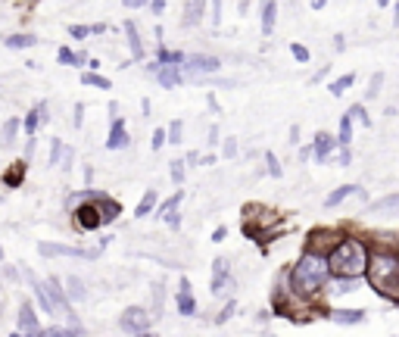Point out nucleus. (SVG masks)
I'll return each mask as SVG.
<instances>
[{
  "mask_svg": "<svg viewBox=\"0 0 399 337\" xmlns=\"http://www.w3.org/2000/svg\"><path fill=\"white\" fill-rule=\"evenodd\" d=\"M141 337H156V334H153V331H147V334H141Z\"/></svg>",
  "mask_w": 399,
  "mask_h": 337,
  "instance_id": "obj_56",
  "label": "nucleus"
},
{
  "mask_svg": "<svg viewBox=\"0 0 399 337\" xmlns=\"http://www.w3.org/2000/svg\"><path fill=\"white\" fill-rule=\"evenodd\" d=\"M228 269H231L228 256H215V262H213V281H209V291H213V297H228V293L237 288L234 275H231Z\"/></svg>",
  "mask_w": 399,
  "mask_h": 337,
  "instance_id": "obj_4",
  "label": "nucleus"
},
{
  "mask_svg": "<svg viewBox=\"0 0 399 337\" xmlns=\"http://www.w3.org/2000/svg\"><path fill=\"white\" fill-rule=\"evenodd\" d=\"M181 69H184V72H219L222 60L219 56H209V53H191Z\"/></svg>",
  "mask_w": 399,
  "mask_h": 337,
  "instance_id": "obj_8",
  "label": "nucleus"
},
{
  "mask_svg": "<svg viewBox=\"0 0 399 337\" xmlns=\"http://www.w3.org/2000/svg\"><path fill=\"white\" fill-rule=\"evenodd\" d=\"M66 156V144H63L60 138L50 141V166H60V160Z\"/></svg>",
  "mask_w": 399,
  "mask_h": 337,
  "instance_id": "obj_35",
  "label": "nucleus"
},
{
  "mask_svg": "<svg viewBox=\"0 0 399 337\" xmlns=\"http://www.w3.org/2000/svg\"><path fill=\"white\" fill-rule=\"evenodd\" d=\"M290 53H293L296 63H309V50L303 47V44H290Z\"/></svg>",
  "mask_w": 399,
  "mask_h": 337,
  "instance_id": "obj_42",
  "label": "nucleus"
},
{
  "mask_svg": "<svg viewBox=\"0 0 399 337\" xmlns=\"http://www.w3.org/2000/svg\"><path fill=\"white\" fill-rule=\"evenodd\" d=\"M163 222H165L169 228H181V212H172V216H165Z\"/></svg>",
  "mask_w": 399,
  "mask_h": 337,
  "instance_id": "obj_48",
  "label": "nucleus"
},
{
  "mask_svg": "<svg viewBox=\"0 0 399 337\" xmlns=\"http://www.w3.org/2000/svg\"><path fill=\"white\" fill-rule=\"evenodd\" d=\"M372 216H399V193H390V197L377 200V203L368 206Z\"/></svg>",
  "mask_w": 399,
  "mask_h": 337,
  "instance_id": "obj_16",
  "label": "nucleus"
},
{
  "mask_svg": "<svg viewBox=\"0 0 399 337\" xmlns=\"http://www.w3.org/2000/svg\"><path fill=\"white\" fill-rule=\"evenodd\" d=\"M72 219H75V228H78V231H100V228L106 225L103 216H100V206H97V203L78 206V210L72 212Z\"/></svg>",
  "mask_w": 399,
  "mask_h": 337,
  "instance_id": "obj_6",
  "label": "nucleus"
},
{
  "mask_svg": "<svg viewBox=\"0 0 399 337\" xmlns=\"http://www.w3.org/2000/svg\"><path fill=\"white\" fill-rule=\"evenodd\" d=\"M128 144H132V134H128V128H125V119L115 116L113 125H110V134H106V147L110 150H125Z\"/></svg>",
  "mask_w": 399,
  "mask_h": 337,
  "instance_id": "obj_11",
  "label": "nucleus"
},
{
  "mask_svg": "<svg viewBox=\"0 0 399 337\" xmlns=\"http://www.w3.org/2000/svg\"><path fill=\"white\" fill-rule=\"evenodd\" d=\"M150 13H153V16H163V13H165V0H153V4H150Z\"/></svg>",
  "mask_w": 399,
  "mask_h": 337,
  "instance_id": "obj_47",
  "label": "nucleus"
},
{
  "mask_svg": "<svg viewBox=\"0 0 399 337\" xmlns=\"http://www.w3.org/2000/svg\"><path fill=\"white\" fill-rule=\"evenodd\" d=\"M331 322H337V325H359V322L368 319L365 310H331Z\"/></svg>",
  "mask_w": 399,
  "mask_h": 337,
  "instance_id": "obj_18",
  "label": "nucleus"
},
{
  "mask_svg": "<svg viewBox=\"0 0 399 337\" xmlns=\"http://www.w3.org/2000/svg\"><path fill=\"white\" fill-rule=\"evenodd\" d=\"M187 56L178 53V50H169V47H156V63L159 66H184Z\"/></svg>",
  "mask_w": 399,
  "mask_h": 337,
  "instance_id": "obj_21",
  "label": "nucleus"
},
{
  "mask_svg": "<svg viewBox=\"0 0 399 337\" xmlns=\"http://www.w3.org/2000/svg\"><path fill=\"white\" fill-rule=\"evenodd\" d=\"M203 13H206V4H203V0H191V4H184V10H181V25L184 28L200 25Z\"/></svg>",
  "mask_w": 399,
  "mask_h": 337,
  "instance_id": "obj_14",
  "label": "nucleus"
},
{
  "mask_svg": "<svg viewBox=\"0 0 399 337\" xmlns=\"http://www.w3.org/2000/svg\"><path fill=\"white\" fill-rule=\"evenodd\" d=\"M19 132H23V119H6L4 122V132H0V144L13 147V144H16V134Z\"/></svg>",
  "mask_w": 399,
  "mask_h": 337,
  "instance_id": "obj_20",
  "label": "nucleus"
},
{
  "mask_svg": "<svg viewBox=\"0 0 399 337\" xmlns=\"http://www.w3.org/2000/svg\"><path fill=\"white\" fill-rule=\"evenodd\" d=\"M34 34H10L6 38V47H13V50H23V47H34Z\"/></svg>",
  "mask_w": 399,
  "mask_h": 337,
  "instance_id": "obj_32",
  "label": "nucleus"
},
{
  "mask_svg": "<svg viewBox=\"0 0 399 337\" xmlns=\"http://www.w3.org/2000/svg\"><path fill=\"white\" fill-rule=\"evenodd\" d=\"M97 206H100V216H103V222H115V219H119V212H122V203H119V200H113V197H103Z\"/></svg>",
  "mask_w": 399,
  "mask_h": 337,
  "instance_id": "obj_25",
  "label": "nucleus"
},
{
  "mask_svg": "<svg viewBox=\"0 0 399 337\" xmlns=\"http://www.w3.org/2000/svg\"><path fill=\"white\" fill-rule=\"evenodd\" d=\"M125 6H128V10H147V6H150V4H144V0H128V4H125Z\"/></svg>",
  "mask_w": 399,
  "mask_h": 337,
  "instance_id": "obj_49",
  "label": "nucleus"
},
{
  "mask_svg": "<svg viewBox=\"0 0 399 337\" xmlns=\"http://www.w3.org/2000/svg\"><path fill=\"white\" fill-rule=\"evenodd\" d=\"M381 88H384V72H374L372 75V82H368V97H377V94H381Z\"/></svg>",
  "mask_w": 399,
  "mask_h": 337,
  "instance_id": "obj_39",
  "label": "nucleus"
},
{
  "mask_svg": "<svg viewBox=\"0 0 399 337\" xmlns=\"http://www.w3.org/2000/svg\"><path fill=\"white\" fill-rule=\"evenodd\" d=\"M47 119H50V106H47V100H41L38 106H32V110H28V116L23 119V128H25L28 134H34L41 125H47Z\"/></svg>",
  "mask_w": 399,
  "mask_h": 337,
  "instance_id": "obj_12",
  "label": "nucleus"
},
{
  "mask_svg": "<svg viewBox=\"0 0 399 337\" xmlns=\"http://www.w3.org/2000/svg\"><path fill=\"white\" fill-rule=\"evenodd\" d=\"M181 138H184V122L175 119L169 125V144H181Z\"/></svg>",
  "mask_w": 399,
  "mask_h": 337,
  "instance_id": "obj_37",
  "label": "nucleus"
},
{
  "mask_svg": "<svg viewBox=\"0 0 399 337\" xmlns=\"http://www.w3.org/2000/svg\"><path fill=\"white\" fill-rule=\"evenodd\" d=\"M312 147H315V153H312V156H315L318 163H324V160L331 156V150L337 147V138H334V134H328V132H318V134H315V144H312Z\"/></svg>",
  "mask_w": 399,
  "mask_h": 337,
  "instance_id": "obj_15",
  "label": "nucleus"
},
{
  "mask_svg": "<svg viewBox=\"0 0 399 337\" xmlns=\"http://www.w3.org/2000/svg\"><path fill=\"white\" fill-rule=\"evenodd\" d=\"M66 293H69L72 303H84V300H88V284H84L78 275H69L66 278Z\"/></svg>",
  "mask_w": 399,
  "mask_h": 337,
  "instance_id": "obj_19",
  "label": "nucleus"
},
{
  "mask_svg": "<svg viewBox=\"0 0 399 337\" xmlns=\"http://www.w3.org/2000/svg\"><path fill=\"white\" fill-rule=\"evenodd\" d=\"M222 153L228 156V160H234V156H237V138H224V144H222Z\"/></svg>",
  "mask_w": 399,
  "mask_h": 337,
  "instance_id": "obj_43",
  "label": "nucleus"
},
{
  "mask_svg": "<svg viewBox=\"0 0 399 337\" xmlns=\"http://www.w3.org/2000/svg\"><path fill=\"white\" fill-rule=\"evenodd\" d=\"M350 144H353V119L343 116V119H340V125H337V147L350 150Z\"/></svg>",
  "mask_w": 399,
  "mask_h": 337,
  "instance_id": "obj_24",
  "label": "nucleus"
},
{
  "mask_svg": "<svg viewBox=\"0 0 399 337\" xmlns=\"http://www.w3.org/2000/svg\"><path fill=\"white\" fill-rule=\"evenodd\" d=\"M82 84H91V88H100V91H110V78L97 75V72H82Z\"/></svg>",
  "mask_w": 399,
  "mask_h": 337,
  "instance_id": "obj_31",
  "label": "nucleus"
},
{
  "mask_svg": "<svg viewBox=\"0 0 399 337\" xmlns=\"http://www.w3.org/2000/svg\"><path fill=\"white\" fill-rule=\"evenodd\" d=\"M69 34L72 38H88V34H94V25H72Z\"/></svg>",
  "mask_w": 399,
  "mask_h": 337,
  "instance_id": "obj_45",
  "label": "nucleus"
},
{
  "mask_svg": "<svg viewBox=\"0 0 399 337\" xmlns=\"http://www.w3.org/2000/svg\"><path fill=\"white\" fill-rule=\"evenodd\" d=\"M224 234H228V231H224V228H215V234H213V241H215V243H219V241H224Z\"/></svg>",
  "mask_w": 399,
  "mask_h": 337,
  "instance_id": "obj_54",
  "label": "nucleus"
},
{
  "mask_svg": "<svg viewBox=\"0 0 399 337\" xmlns=\"http://www.w3.org/2000/svg\"><path fill=\"white\" fill-rule=\"evenodd\" d=\"M262 160H265V166H268V175H272V178H281V175H284V169H281L278 156H274L272 150H265V153H262Z\"/></svg>",
  "mask_w": 399,
  "mask_h": 337,
  "instance_id": "obj_34",
  "label": "nucleus"
},
{
  "mask_svg": "<svg viewBox=\"0 0 399 337\" xmlns=\"http://www.w3.org/2000/svg\"><path fill=\"white\" fill-rule=\"evenodd\" d=\"M150 72H153V78L159 84H163V88H178L181 82H184V69L181 66H150Z\"/></svg>",
  "mask_w": 399,
  "mask_h": 337,
  "instance_id": "obj_10",
  "label": "nucleus"
},
{
  "mask_svg": "<svg viewBox=\"0 0 399 337\" xmlns=\"http://www.w3.org/2000/svg\"><path fill=\"white\" fill-rule=\"evenodd\" d=\"M184 197H187L184 191H175L169 200H165V203H159L156 216H159V219H165V216H172V212H178V206H181V200H184Z\"/></svg>",
  "mask_w": 399,
  "mask_h": 337,
  "instance_id": "obj_26",
  "label": "nucleus"
},
{
  "mask_svg": "<svg viewBox=\"0 0 399 337\" xmlns=\"http://www.w3.org/2000/svg\"><path fill=\"white\" fill-rule=\"evenodd\" d=\"M362 281H346V278H331V284H328V293L331 297H340V293H350L355 291Z\"/></svg>",
  "mask_w": 399,
  "mask_h": 337,
  "instance_id": "obj_28",
  "label": "nucleus"
},
{
  "mask_svg": "<svg viewBox=\"0 0 399 337\" xmlns=\"http://www.w3.org/2000/svg\"><path fill=\"white\" fill-rule=\"evenodd\" d=\"M346 234L340 228H312L309 238H306V253H315V256H331L334 250L340 247Z\"/></svg>",
  "mask_w": 399,
  "mask_h": 337,
  "instance_id": "obj_3",
  "label": "nucleus"
},
{
  "mask_svg": "<svg viewBox=\"0 0 399 337\" xmlns=\"http://www.w3.org/2000/svg\"><path fill=\"white\" fill-rule=\"evenodd\" d=\"M165 144H169V132H163V128H156V132H153V150H163Z\"/></svg>",
  "mask_w": 399,
  "mask_h": 337,
  "instance_id": "obj_44",
  "label": "nucleus"
},
{
  "mask_svg": "<svg viewBox=\"0 0 399 337\" xmlns=\"http://www.w3.org/2000/svg\"><path fill=\"white\" fill-rule=\"evenodd\" d=\"M56 60H60L63 66H78V56L72 53L69 47H60V53H56Z\"/></svg>",
  "mask_w": 399,
  "mask_h": 337,
  "instance_id": "obj_40",
  "label": "nucleus"
},
{
  "mask_svg": "<svg viewBox=\"0 0 399 337\" xmlns=\"http://www.w3.org/2000/svg\"><path fill=\"white\" fill-rule=\"evenodd\" d=\"M150 325H153V319H150V312L144 310V306H128V310L119 315V328L125 334H132V337L147 334Z\"/></svg>",
  "mask_w": 399,
  "mask_h": 337,
  "instance_id": "obj_5",
  "label": "nucleus"
},
{
  "mask_svg": "<svg viewBox=\"0 0 399 337\" xmlns=\"http://www.w3.org/2000/svg\"><path fill=\"white\" fill-rule=\"evenodd\" d=\"M10 337H28V334H23V331H13Z\"/></svg>",
  "mask_w": 399,
  "mask_h": 337,
  "instance_id": "obj_55",
  "label": "nucleus"
},
{
  "mask_svg": "<svg viewBox=\"0 0 399 337\" xmlns=\"http://www.w3.org/2000/svg\"><path fill=\"white\" fill-rule=\"evenodd\" d=\"M234 312H237V300H228V303L222 306V312L215 315V325H224V322H228Z\"/></svg>",
  "mask_w": 399,
  "mask_h": 337,
  "instance_id": "obj_38",
  "label": "nucleus"
},
{
  "mask_svg": "<svg viewBox=\"0 0 399 337\" xmlns=\"http://www.w3.org/2000/svg\"><path fill=\"white\" fill-rule=\"evenodd\" d=\"M0 262H4V247H0Z\"/></svg>",
  "mask_w": 399,
  "mask_h": 337,
  "instance_id": "obj_57",
  "label": "nucleus"
},
{
  "mask_svg": "<svg viewBox=\"0 0 399 337\" xmlns=\"http://www.w3.org/2000/svg\"><path fill=\"white\" fill-rule=\"evenodd\" d=\"M125 34H128V47H132V56L134 60H144V41H141V34H137V25L128 19L125 23Z\"/></svg>",
  "mask_w": 399,
  "mask_h": 337,
  "instance_id": "obj_22",
  "label": "nucleus"
},
{
  "mask_svg": "<svg viewBox=\"0 0 399 337\" xmlns=\"http://www.w3.org/2000/svg\"><path fill=\"white\" fill-rule=\"evenodd\" d=\"M82 175H84V184H88V188H91V184H94V169H91V166H84Z\"/></svg>",
  "mask_w": 399,
  "mask_h": 337,
  "instance_id": "obj_51",
  "label": "nucleus"
},
{
  "mask_svg": "<svg viewBox=\"0 0 399 337\" xmlns=\"http://www.w3.org/2000/svg\"><path fill=\"white\" fill-rule=\"evenodd\" d=\"M23 182H25V163H16V166H10V172L4 175V184L6 188H19Z\"/></svg>",
  "mask_w": 399,
  "mask_h": 337,
  "instance_id": "obj_27",
  "label": "nucleus"
},
{
  "mask_svg": "<svg viewBox=\"0 0 399 337\" xmlns=\"http://www.w3.org/2000/svg\"><path fill=\"white\" fill-rule=\"evenodd\" d=\"M38 253L53 260V256H72V260H94L100 256V250H78V247H69V243H38Z\"/></svg>",
  "mask_w": 399,
  "mask_h": 337,
  "instance_id": "obj_7",
  "label": "nucleus"
},
{
  "mask_svg": "<svg viewBox=\"0 0 399 337\" xmlns=\"http://www.w3.org/2000/svg\"><path fill=\"white\" fill-rule=\"evenodd\" d=\"M259 16H262V34H272L274 19H278V4H274V0L262 4V6H259Z\"/></svg>",
  "mask_w": 399,
  "mask_h": 337,
  "instance_id": "obj_23",
  "label": "nucleus"
},
{
  "mask_svg": "<svg viewBox=\"0 0 399 337\" xmlns=\"http://www.w3.org/2000/svg\"><path fill=\"white\" fill-rule=\"evenodd\" d=\"M38 337H82V328H63V325H53V328H44Z\"/></svg>",
  "mask_w": 399,
  "mask_h": 337,
  "instance_id": "obj_30",
  "label": "nucleus"
},
{
  "mask_svg": "<svg viewBox=\"0 0 399 337\" xmlns=\"http://www.w3.org/2000/svg\"><path fill=\"white\" fill-rule=\"evenodd\" d=\"M178 312L181 315H194L197 312V300H194V288L187 278H181L178 281Z\"/></svg>",
  "mask_w": 399,
  "mask_h": 337,
  "instance_id": "obj_13",
  "label": "nucleus"
},
{
  "mask_svg": "<svg viewBox=\"0 0 399 337\" xmlns=\"http://www.w3.org/2000/svg\"><path fill=\"white\" fill-rule=\"evenodd\" d=\"M353 193H362L359 191V184H340V188H334L331 193H328V197H324V210H334V206H337V203H343V200L346 197H353Z\"/></svg>",
  "mask_w": 399,
  "mask_h": 337,
  "instance_id": "obj_17",
  "label": "nucleus"
},
{
  "mask_svg": "<svg viewBox=\"0 0 399 337\" xmlns=\"http://www.w3.org/2000/svg\"><path fill=\"white\" fill-rule=\"evenodd\" d=\"M346 116H350L353 122H362V128H368L372 125V116H368V110L362 103H355V106H350V113H346Z\"/></svg>",
  "mask_w": 399,
  "mask_h": 337,
  "instance_id": "obj_33",
  "label": "nucleus"
},
{
  "mask_svg": "<svg viewBox=\"0 0 399 337\" xmlns=\"http://www.w3.org/2000/svg\"><path fill=\"white\" fill-rule=\"evenodd\" d=\"M215 141H219V125L209 128V147H215Z\"/></svg>",
  "mask_w": 399,
  "mask_h": 337,
  "instance_id": "obj_50",
  "label": "nucleus"
},
{
  "mask_svg": "<svg viewBox=\"0 0 399 337\" xmlns=\"http://www.w3.org/2000/svg\"><path fill=\"white\" fill-rule=\"evenodd\" d=\"M156 200H159V193H156V191H147V193H144V200H141V203H137L134 216H137V219L150 216V212H153V206H156Z\"/></svg>",
  "mask_w": 399,
  "mask_h": 337,
  "instance_id": "obj_29",
  "label": "nucleus"
},
{
  "mask_svg": "<svg viewBox=\"0 0 399 337\" xmlns=\"http://www.w3.org/2000/svg\"><path fill=\"white\" fill-rule=\"evenodd\" d=\"M353 82H355V75H343V78H337V82H331V84H328V91H331L334 97H340Z\"/></svg>",
  "mask_w": 399,
  "mask_h": 337,
  "instance_id": "obj_36",
  "label": "nucleus"
},
{
  "mask_svg": "<svg viewBox=\"0 0 399 337\" xmlns=\"http://www.w3.org/2000/svg\"><path fill=\"white\" fill-rule=\"evenodd\" d=\"M368 262H372V247L355 234H346L340 247L328 256L331 278H346V281H362L368 275Z\"/></svg>",
  "mask_w": 399,
  "mask_h": 337,
  "instance_id": "obj_1",
  "label": "nucleus"
},
{
  "mask_svg": "<svg viewBox=\"0 0 399 337\" xmlns=\"http://www.w3.org/2000/svg\"><path fill=\"white\" fill-rule=\"evenodd\" d=\"M290 281H293V293L300 300H318V293L328 291L331 284V265L328 256H315V253H303L296 265L290 269Z\"/></svg>",
  "mask_w": 399,
  "mask_h": 337,
  "instance_id": "obj_2",
  "label": "nucleus"
},
{
  "mask_svg": "<svg viewBox=\"0 0 399 337\" xmlns=\"http://www.w3.org/2000/svg\"><path fill=\"white\" fill-rule=\"evenodd\" d=\"M16 331H23L28 337H38L44 328H41V322H38V312H34V306L32 303H23L19 306V322H16Z\"/></svg>",
  "mask_w": 399,
  "mask_h": 337,
  "instance_id": "obj_9",
  "label": "nucleus"
},
{
  "mask_svg": "<svg viewBox=\"0 0 399 337\" xmlns=\"http://www.w3.org/2000/svg\"><path fill=\"white\" fill-rule=\"evenodd\" d=\"M82 116H84V106H75V128H82Z\"/></svg>",
  "mask_w": 399,
  "mask_h": 337,
  "instance_id": "obj_52",
  "label": "nucleus"
},
{
  "mask_svg": "<svg viewBox=\"0 0 399 337\" xmlns=\"http://www.w3.org/2000/svg\"><path fill=\"white\" fill-rule=\"evenodd\" d=\"M172 182H175V184H184V160H175V163H172Z\"/></svg>",
  "mask_w": 399,
  "mask_h": 337,
  "instance_id": "obj_41",
  "label": "nucleus"
},
{
  "mask_svg": "<svg viewBox=\"0 0 399 337\" xmlns=\"http://www.w3.org/2000/svg\"><path fill=\"white\" fill-rule=\"evenodd\" d=\"M72 147H66V156H63V175H69V169H72Z\"/></svg>",
  "mask_w": 399,
  "mask_h": 337,
  "instance_id": "obj_46",
  "label": "nucleus"
},
{
  "mask_svg": "<svg viewBox=\"0 0 399 337\" xmlns=\"http://www.w3.org/2000/svg\"><path fill=\"white\" fill-rule=\"evenodd\" d=\"M296 141H300V128L293 125V128H290V144H296Z\"/></svg>",
  "mask_w": 399,
  "mask_h": 337,
  "instance_id": "obj_53",
  "label": "nucleus"
}]
</instances>
